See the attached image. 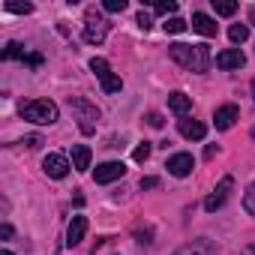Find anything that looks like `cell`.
Masks as SVG:
<instances>
[{"mask_svg": "<svg viewBox=\"0 0 255 255\" xmlns=\"http://www.w3.org/2000/svg\"><path fill=\"white\" fill-rule=\"evenodd\" d=\"M159 186V177H141V189H156Z\"/></svg>", "mask_w": 255, "mask_h": 255, "instance_id": "obj_32", "label": "cell"}, {"mask_svg": "<svg viewBox=\"0 0 255 255\" xmlns=\"http://www.w3.org/2000/svg\"><path fill=\"white\" fill-rule=\"evenodd\" d=\"M84 234H87V216H72V222H69V228H66V246L81 243Z\"/></svg>", "mask_w": 255, "mask_h": 255, "instance_id": "obj_12", "label": "cell"}, {"mask_svg": "<svg viewBox=\"0 0 255 255\" xmlns=\"http://www.w3.org/2000/svg\"><path fill=\"white\" fill-rule=\"evenodd\" d=\"M135 237H138V243H153V240H150V237H153L150 228H141V225H138V228H135Z\"/></svg>", "mask_w": 255, "mask_h": 255, "instance_id": "obj_29", "label": "cell"}, {"mask_svg": "<svg viewBox=\"0 0 255 255\" xmlns=\"http://www.w3.org/2000/svg\"><path fill=\"white\" fill-rule=\"evenodd\" d=\"M120 87H123V81H120L117 75H108V78H102V90H105V93H120Z\"/></svg>", "mask_w": 255, "mask_h": 255, "instance_id": "obj_23", "label": "cell"}, {"mask_svg": "<svg viewBox=\"0 0 255 255\" xmlns=\"http://www.w3.org/2000/svg\"><path fill=\"white\" fill-rule=\"evenodd\" d=\"M243 210L249 213V216H255V183L246 189V195H243Z\"/></svg>", "mask_w": 255, "mask_h": 255, "instance_id": "obj_24", "label": "cell"}, {"mask_svg": "<svg viewBox=\"0 0 255 255\" xmlns=\"http://www.w3.org/2000/svg\"><path fill=\"white\" fill-rule=\"evenodd\" d=\"M231 186H234V180H231V177H222V180L216 183V189H213V192L204 198V210H207V213H216V210H219V207L228 201V192H231Z\"/></svg>", "mask_w": 255, "mask_h": 255, "instance_id": "obj_5", "label": "cell"}, {"mask_svg": "<svg viewBox=\"0 0 255 255\" xmlns=\"http://www.w3.org/2000/svg\"><path fill=\"white\" fill-rule=\"evenodd\" d=\"M240 117V111H237V105H219L216 111H213V123H216V129H231L234 126V120Z\"/></svg>", "mask_w": 255, "mask_h": 255, "instance_id": "obj_9", "label": "cell"}, {"mask_svg": "<svg viewBox=\"0 0 255 255\" xmlns=\"http://www.w3.org/2000/svg\"><path fill=\"white\" fill-rule=\"evenodd\" d=\"M126 174V165L123 162H102L96 171H93V180L96 183H111V180H120Z\"/></svg>", "mask_w": 255, "mask_h": 255, "instance_id": "obj_7", "label": "cell"}, {"mask_svg": "<svg viewBox=\"0 0 255 255\" xmlns=\"http://www.w3.org/2000/svg\"><path fill=\"white\" fill-rule=\"evenodd\" d=\"M216 156V144H207V150H204V159H213Z\"/></svg>", "mask_w": 255, "mask_h": 255, "instance_id": "obj_35", "label": "cell"}, {"mask_svg": "<svg viewBox=\"0 0 255 255\" xmlns=\"http://www.w3.org/2000/svg\"><path fill=\"white\" fill-rule=\"evenodd\" d=\"M177 129H180V135L183 138H189V141H201L204 135H207V126L204 123H198V120H177Z\"/></svg>", "mask_w": 255, "mask_h": 255, "instance_id": "obj_11", "label": "cell"}, {"mask_svg": "<svg viewBox=\"0 0 255 255\" xmlns=\"http://www.w3.org/2000/svg\"><path fill=\"white\" fill-rule=\"evenodd\" d=\"M147 123L153 126V129H162V123H165V120H162V114H159V111H150V114H147Z\"/></svg>", "mask_w": 255, "mask_h": 255, "instance_id": "obj_28", "label": "cell"}, {"mask_svg": "<svg viewBox=\"0 0 255 255\" xmlns=\"http://www.w3.org/2000/svg\"><path fill=\"white\" fill-rule=\"evenodd\" d=\"M252 99H255V78H252Z\"/></svg>", "mask_w": 255, "mask_h": 255, "instance_id": "obj_37", "label": "cell"}, {"mask_svg": "<svg viewBox=\"0 0 255 255\" xmlns=\"http://www.w3.org/2000/svg\"><path fill=\"white\" fill-rule=\"evenodd\" d=\"M21 63H27V66H42V54H27Z\"/></svg>", "mask_w": 255, "mask_h": 255, "instance_id": "obj_31", "label": "cell"}, {"mask_svg": "<svg viewBox=\"0 0 255 255\" xmlns=\"http://www.w3.org/2000/svg\"><path fill=\"white\" fill-rule=\"evenodd\" d=\"M12 234H15V231H12V225H9V222H3V225H0V237H3V240H9Z\"/></svg>", "mask_w": 255, "mask_h": 255, "instance_id": "obj_33", "label": "cell"}, {"mask_svg": "<svg viewBox=\"0 0 255 255\" xmlns=\"http://www.w3.org/2000/svg\"><path fill=\"white\" fill-rule=\"evenodd\" d=\"M252 255H255V246H252Z\"/></svg>", "mask_w": 255, "mask_h": 255, "instance_id": "obj_39", "label": "cell"}, {"mask_svg": "<svg viewBox=\"0 0 255 255\" xmlns=\"http://www.w3.org/2000/svg\"><path fill=\"white\" fill-rule=\"evenodd\" d=\"M69 108L78 114V129L84 135H93L96 132V120H99V108L90 105L84 96H69Z\"/></svg>", "mask_w": 255, "mask_h": 255, "instance_id": "obj_3", "label": "cell"}, {"mask_svg": "<svg viewBox=\"0 0 255 255\" xmlns=\"http://www.w3.org/2000/svg\"><path fill=\"white\" fill-rule=\"evenodd\" d=\"M21 117L30 123H39V126H51L57 120V105L51 99H33V102L21 105Z\"/></svg>", "mask_w": 255, "mask_h": 255, "instance_id": "obj_2", "label": "cell"}, {"mask_svg": "<svg viewBox=\"0 0 255 255\" xmlns=\"http://www.w3.org/2000/svg\"><path fill=\"white\" fill-rule=\"evenodd\" d=\"M168 54L174 63H180L189 72H207L210 69V48L207 45H186V42H174L168 45Z\"/></svg>", "mask_w": 255, "mask_h": 255, "instance_id": "obj_1", "label": "cell"}, {"mask_svg": "<svg viewBox=\"0 0 255 255\" xmlns=\"http://www.w3.org/2000/svg\"><path fill=\"white\" fill-rule=\"evenodd\" d=\"M90 147L87 144H72V168L75 171H87L90 168Z\"/></svg>", "mask_w": 255, "mask_h": 255, "instance_id": "obj_14", "label": "cell"}, {"mask_svg": "<svg viewBox=\"0 0 255 255\" xmlns=\"http://www.w3.org/2000/svg\"><path fill=\"white\" fill-rule=\"evenodd\" d=\"M213 9H216V15H234L237 3L234 0H213Z\"/></svg>", "mask_w": 255, "mask_h": 255, "instance_id": "obj_20", "label": "cell"}, {"mask_svg": "<svg viewBox=\"0 0 255 255\" xmlns=\"http://www.w3.org/2000/svg\"><path fill=\"white\" fill-rule=\"evenodd\" d=\"M228 39H231L234 45H243V42L249 39V27H246V24H231V27H228Z\"/></svg>", "mask_w": 255, "mask_h": 255, "instance_id": "obj_17", "label": "cell"}, {"mask_svg": "<svg viewBox=\"0 0 255 255\" xmlns=\"http://www.w3.org/2000/svg\"><path fill=\"white\" fill-rule=\"evenodd\" d=\"M153 12H156V15H171V18H174L177 3H174V0H168V3H156V6H153Z\"/></svg>", "mask_w": 255, "mask_h": 255, "instance_id": "obj_26", "label": "cell"}, {"mask_svg": "<svg viewBox=\"0 0 255 255\" xmlns=\"http://www.w3.org/2000/svg\"><path fill=\"white\" fill-rule=\"evenodd\" d=\"M177 255H213V246L207 240H195V246H183Z\"/></svg>", "mask_w": 255, "mask_h": 255, "instance_id": "obj_16", "label": "cell"}, {"mask_svg": "<svg viewBox=\"0 0 255 255\" xmlns=\"http://www.w3.org/2000/svg\"><path fill=\"white\" fill-rule=\"evenodd\" d=\"M189 27L195 33H201V36H216V21L210 15H204V12H192V24Z\"/></svg>", "mask_w": 255, "mask_h": 255, "instance_id": "obj_13", "label": "cell"}, {"mask_svg": "<svg viewBox=\"0 0 255 255\" xmlns=\"http://www.w3.org/2000/svg\"><path fill=\"white\" fill-rule=\"evenodd\" d=\"M165 168L174 174V177H186L192 168H195V159L189 156V153H174V156H168V162H165Z\"/></svg>", "mask_w": 255, "mask_h": 255, "instance_id": "obj_8", "label": "cell"}, {"mask_svg": "<svg viewBox=\"0 0 255 255\" xmlns=\"http://www.w3.org/2000/svg\"><path fill=\"white\" fill-rule=\"evenodd\" d=\"M168 108L174 111V114H186L189 108H192V96H186V93H180V90H174V93H168Z\"/></svg>", "mask_w": 255, "mask_h": 255, "instance_id": "obj_15", "label": "cell"}, {"mask_svg": "<svg viewBox=\"0 0 255 255\" xmlns=\"http://www.w3.org/2000/svg\"><path fill=\"white\" fill-rule=\"evenodd\" d=\"M243 63H246V57H243L240 48H225V51L216 54V66L219 69H240Z\"/></svg>", "mask_w": 255, "mask_h": 255, "instance_id": "obj_10", "label": "cell"}, {"mask_svg": "<svg viewBox=\"0 0 255 255\" xmlns=\"http://www.w3.org/2000/svg\"><path fill=\"white\" fill-rule=\"evenodd\" d=\"M162 27H165V33H183V30H186L189 24H186L183 18H177V15H174V18H168V21H165Z\"/></svg>", "mask_w": 255, "mask_h": 255, "instance_id": "obj_21", "label": "cell"}, {"mask_svg": "<svg viewBox=\"0 0 255 255\" xmlns=\"http://www.w3.org/2000/svg\"><path fill=\"white\" fill-rule=\"evenodd\" d=\"M84 42H90V45H99L105 36H108V21L96 12V9H87V15H84Z\"/></svg>", "mask_w": 255, "mask_h": 255, "instance_id": "obj_4", "label": "cell"}, {"mask_svg": "<svg viewBox=\"0 0 255 255\" xmlns=\"http://www.w3.org/2000/svg\"><path fill=\"white\" fill-rule=\"evenodd\" d=\"M0 255H12V252H9V249H3V252H0Z\"/></svg>", "mask_w": 255, "mask_h": 255, "instance_id": "obj_38", "label": "cell"}, {"mask_svg": "<svg viewBox=\"0 0 255 255\" xmlns=\"http://www.w3.org/2000/svg\"><path fill=\"white\" fill-rule=\"evenodd\" d=\"M42 168H45V174L48 177H54V180H63L66 174H69V159L66 156H60V153H48L45 159H42Z\"/></svg>", "mask_w": 255, "mask_h": 255, "instance_id": "obj_6", "label": "cell"}, {"mask_svg": "<svg viewBox=\"0 0 255 255\" xmlns=\"http://www.w3.org/2000/svg\"><path fill=\"white\" fill-rule=\"evenodd\" d=\"M138 27H141V30H150V15H147L144 9L138 12Z\"/></svg>", "mask_w": 255, "mask_h": 255, "instance_id": "obj_30", "label": "cell"}, {"mask_svg": "<svg viewBox=\"0 0 255 255\" xmlns=\"http://www.w3.org/2000/svg\"><path fill=\"white\" fill-rule=\"evenodd\" d=\"M150 150H153V144H150V141H141V144L135 147V153H132V159H135V162H144V159L150 156Z\"/></svg>", "mask_w": 255, "mask_h": 255, "instance_id": "obj_25", "label": "cell"}, {"mask_svg": "<svg viewBox=\"0 0 255 255\" xmlns=\"http://www.w3.org/2000/svg\"><path fill=\"white\" fill-rule=\"evenodd\" d=\"M249 24H255V6L249 9Z\"/></svg>", "mask_w": 255, "mask_h": 255, "instance_id": "obj_36", "label": "cell"}, {"mask_svg": "<svg viewBox=\"0 0 255 255\" xmlns=\"http://www.w3.org/2000/svg\"><path fill=\"white\" fill-rule=\"evenodd\" d=\"M90 69L96 72V78H99V81L111 75V66H108V60H105V57H93V60H90Z\"/></svg>", "mask_w": 255, "mask_h": 255, "instance_id": "obj_19", "label": "cell"}, {"mask_svg": "<svg viewBox=\"0 0 255 255\" xmlns=\"http://www.w3.org/2000/svg\"><path fill=\"white\" fill-rule=\"evenodd\" d=\"M105 12H123L126 9V0H105Z\"/></svg>", "mask_w": 255, "mask_h": 255, "instance_id": "obj_27", "label": "cell"}, {"mask_svg": "<svg viewBox=\"0 0 255 255\" xmlns=\"http://www.w3.org/2000/svg\"><path fill=\"white\" fill-rule=\"evenodd\" d=\"M3 60H24L27 54H24V48L18 45V42H6V48H3V54H0Z\"/></svg>", "mask_w": 255, "mask_h": 255, "instance_id": "obj_18", "label": "cell"}, {"mask_svg": "<svg viewBox=\"0 0 255 255\" xmlns=\"http://www.w3.org/2000/svg\"><path fill=\"white\" fill-rule=\"evenodd\" d=\"M3 6H6V12H18V15H30V12H33L30 3H15V0H6Z\"/></svg>", "mask_w": 255, "mask_h": 255, "instance_id": "obj_22", "label": "cell"}, {"mask_svg": "<svg viewBox=\"0 0 255 255\" xmlns=\"http://www.w3.org/2000/svg\"><path fill=\"white\" fill-rule=\"evenodd\" d=\"M21 144H27V147H39V144H42V138H39V135H27Z\"/></svg>", "mask_w": 255, "mask_h": 255, "instance_id": "obj_34", "label": "cell"}]
</instances>
